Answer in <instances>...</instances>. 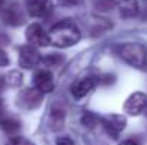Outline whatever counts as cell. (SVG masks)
Here are the masks:
<instances>
[{"mask_svg":"<svg viewBox=\"0 0 147 145\" xmlns=\"http://www.w3.org/2000/svg\"><path fill=\"white\" fill-rule=\"evenodd\" d=\"M82 34L79 27L71 20H61L57 24H54L49 31L50 44L56 47H70L74 46L80 40Z\"/></svg>","mask_w":147,"mask_h":145,"instance_id":"obj_1","label":"cell"},{"mask_svg":"<svg viewBox=\"0 0 147 145\" xmlns=\"http://www.w3.org/2000/svg\"><path fill=\"white\" fill-rule=\"evenodd\" d=\"M119 55L133 67L144 68L147 65V50L139 43H124L117 47Z\"/></svg>","mask_w":147,"mask_h":145,"instance_id":"obj_2","label":"cell"},{"mask_svg":"<svg viewBox=\"0 0 147 145\" xmlns=\"http://www.w3.org/2000/svg\"><path fill=\"white\" fill-rule=\"evenodd\" d=\"M0 17L9 26H20L24 23V13L16 0H4L0 7Z\"/></svg>","mask_w":147,"mask_h":145,"instance_id":"obj_3","label":"cell"},{"mask_svg":"<svg viewBox=\"0 0 147 145\" xmlns=\"http://www.w3.org/2000/svg\"><path fill=\"white\" fill-rule=\"evenodd\" d=\"M43 102V93L36 90L34 87L23 88L17 94V105L23 110H36Z\"/></svg>","mask_w":147,"mask_h":145,"instance_id":"obj_4","label":"cell"},{"mask_svg":"<svg viewBox=\"0 0 147 145\" xmlns=\"http://www.w3.org/2000/svg\"><path fill=\"white\" fill-rule=\"evenodd\" d=\"M26 39L32 46H36V47H45V46L50 44L49 33L39 23H33L27 27Z\"/></svg>","mask_w":147,"mask_h":145,"instance_id":"obj_5","label":"cell"},{"mask_svg":"<svg viewBox=\"0 0 147 145\" xmlns=\"http://www.w3.org/2000/svg\"><path fill=\"white\" fill-rule=\"evenodd\" d=\"M42 61L40 53L36 50L34 46H23L19 50V65L22 68L30 70L34 68Z\"/></svg>","mask_w":147,"mask_h":145,"instance_id":"obj_6","label":"cell"},{"mask_svg":"<svg viewBox=\"0 0 147 145\" xmlns=\"http://www.w3.org/2000/svg\"><path fill=\"white\" fill-rule=\"evenodd\" d=\"M26 10L32 17L45 19L53 11L51 0H26Z\"/></svg>","mask_w":147,"mask_h":145,"instance_id":"obj_7","label":"cell"},{"mask_svg":"<svg viewBox=\"0 0 147 145\" xmlns=\"http://www.w3.org/2000/svg\"><path fill=\"white\" fill-rule=\"evenodd\" d=\"M147 110V96L144 93H133L124 102V111L130 115H140Z\"/></svg>","mask_w":147,"mask_h":145,"instance_id":"obj_8","label":"cell"},{"mask_svg":"<svg viewBox=\"0 0 147 145\" xmlns=\"http://www.w3.org/2000/svg\"><path fill=\"white\" fill-rule=\"evenodd\" d=\"M33 81V87L36 90H39L40 93L46 94V93H51L53 88H54V81H53V76L49 70L46 68H42V70H37L32 78Z\"/></svg>","mask_w":147,"mask_h":145,"instance_id":"obj_9","label":"cell"},{"mask_svg":"<svg viewBox=\"0 0 147 145\" xmlns=\"http://www.w3.org/2000/svg\"><path fill=\"white\" fill-rule=\"evenodd\" d=\"M103 127L111 138H117L126 127V118L119 114H110L103 118Z\"/></svg>","mask_w":147,"mask_h":145,"instance_id":"obj_10","label":"cell"},{"mask_svg":"<svg viewBox=\"0 0 147 145\" xmlns=\"http://www.w3.org/2000/svg\"><path fill=\"white\" fill-rule=\"evenodd\" d=\"M97 83H98L97 77H86V78H82V80L76 81V83L71 86V88H70L71 96L74 97L76 100H80V98L87 96V94L97 86Z\"/></svg>","mask_w":147,"mask_h":145,"instance_id":"obj_11","label":"cell"},{"mask_svg":"<svg viewBox=\"0 0 147 145\" xmlns=\"http://www.w3.org/2000/svg\"><path fill=\"white\" fill-rule=\"evenodd\" d=\"M117 6L121 17L124 19H131L139 14V3L136 0H119Z\"/></svg>","mask_w":147,"mask_h":145,"instance_id":"obj_12","label":"cell"},{"mask_svg":"<svg viewBox=\"0 0 147 145\" xmlns=\"http://www.w3.org/2000/svg\"><path fill=\"white\" fill-rule=\"evenodd\" d=\"M64 117H66V112L63 108L54 105L51 107L50 110V117H49V125L51 130H60L64 124Z\"/></svg>","mask_w":147,"mask_h":145,"instance_id":"obj_13","label":"cell"},{"mask_svg":"<svg viewBox=\"0 0 147 145\" xmlns=\"http://www.w3.org/2000/svg\"><path fill=\"white\" fill-rule=\"evenodd\" d=\"M0 128L7 134H16L20 130V122H19L17 118L3 114L0 117Z\"/></svg>","mask_w":147,"mask_h":145,"instance_id":"obj_14","label":"cell"},{"mask_svg":"<svg viewBox=\"0 0 147 145\" xmlns=\"http://www.w3.org/2000/svg\"><path fill=\"white\" fill-rule=\"evenodd\" d=\"M4 80H6V84L10 86V87H19V86L22 84V81H23V78H22V73L17 71V70L10 71V73L4 77Z\"/></svg>","mask_w":147,"mask_h":145,"instance_id":"obj_15","label":"cell"},{"mask_svg":"<svg viewBox=\"0 0 147 145\" xmlns=\"http://www.w3.org/2000/svg\"><path fill=\"white\" fill-rule=\"evenodd\" d=\"M63 60H64L63 55H59V54H49L45 58H42V61L45 63L46 67H56L60 63H63Z\"/></svg>","mask_w":147,"mask_h":145,"instance_id":"obj_16","label":"cell"},{"mask_svg":"<svg viewBox=\"0 0 147 145\" xmlns=\"http://www.w3.org/2000/svg\"><path fill=\"white\" fill-rule=\"evenodd\" d=\"M96 9L101 10V11H109L116 6V0H96L94 3Z\"/></svg>","mask_w":147,"mask_h":145,"instance_id":"obj_17","label":"cell"},{"mask_svg":"<svg viewBox=\"0 0 147 145\" xmlns=\"http://www.w3.org/2000/svg\"><path fill=\"white\" fill-rule=\"evenodd\" d=\"M82 122H83V125L92 128V127L96 125V122H97V117L93 115L92 112H86V114L83 115V118H82Z\"/></svg>","mask_w":147,"mask_h":145,"instance_id":"obj_18","label":"cell"},{"mask_svg":"<svg viewBox=\"0 0 147 145\" xmlns=\"http://www.w3.org/2000/svg\"><path fill=\"white\" fill-rule=\"evenodd\" d=\"M10 145H36V144H33L32 141H29L27 138H23V137H13L10 140Z\"/></svg>","mask_w":147,"mask_h":145,"instance_id":"obj_19","label":"cell"},{"mask_svg":"<svg viewBox=\"0 0 147 145\" xmlns=\"http://www.w3.org/2000/svg\"><path fill=\"white\" fill-rule=\"evenodd\" d=\"M6 65H9V57H7V54L0 48V67H6Z\"/></svg>","mask_w":147,"mask_h":145,"instance_id":"obj_20","label":"cell"},{"mask_svg":"<svg viewBox=\"0 0 147 145\" xmlns=\"http://www.w3.org/2000/svg\"><path fill=\"white\" fill-rule=\"evenodd\" d=\"M56 144L57 145H74V142L70 138H67V137H60V138H57Z\"/></svg>","mask_w":147,"mask_h":145,"instance_id":"obj_21","label":"cell"},{"mask_svg":"<svg viewBox=\"0 0 147 145\" xmlns=\"http://www.w3.org/2000/svg\"><path fill=\"white\" fill-rule=\"evenodd\" d=\"M120 145H140L137 141H134V140H126V141H123Z\"/></svg>","mask_w":147,"mask_h":145,"instance_id":"obj_22","label":"cell"},{"mask_svg":"<svg viewBox=\"0 0 147 145\" xmlns=\"http://www.w3.org/2000/svg\"><path fill=\"white\" fill-rule=\"evenodd\" d=\"M4 84H6V80H4V77H1V76H0V91L3 90Z\"/></svg>","mask_w":147,"mask_h":145,"instance_id":"obj_23","label":"cell"},{"mask_svg":"<svg viewBox=\"0 0 147 145\" xmlns=\"http://www.w3.org/2000/svg\"><path fill=\"white\" fill-rule=\"evenodd\" d=\"M3 111H4V110H3V101H1V100H0V117H1V115H3V114H4V112H3Z\"/></svg>","mask_w":147,"mask_h":145,"instance_id":"obj_24","label":"cell"},{"mask_svg":"<svg viewBox=\"0 0 147 145\" xmlns=\"http://www.w3.org/2000/svg\"><path fill=\"white\" fill-rule=\"evenodd\" d=\"M3 3H4V0H0V7L3 6Z\"/></svg>","mask_w":147,"mask_h":145,"instance_id":"obj_25","label":"cell"}]
</instances>
